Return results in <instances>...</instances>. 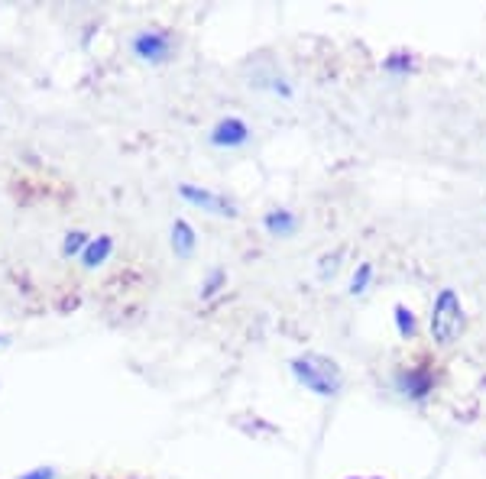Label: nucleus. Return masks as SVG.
Instances as JSON below:
<instances>
[{
	"label": "nucleus",
	"mask_w": 486,
	"mask_h": 479,
	"mask_svg": "<svg viewBox=\"0 0 486 479\" xmlns=\"http://www.w3.org/2000/svg\"><path fill=\"white\" fill-rule=\"evenodd\" d=\"M172 247H175V253H179V256H191V250H195V230H191L185 220H175Z\"/></svg>",
	"instance_id": "8"
},
{
	"label": "nucleus",
	"mask_w": 486,
	"mask_h": 479,
	"mask_svg": "<svg viewBox=\"0 0 486 479\" xmlns=\"http://www.w3.org/2000/svg\"><path fill=\"white\" fill-rule=\"evenodd\" d=\"M110 250H114V240H110V237H98V240H91V243H88V247H85V253H81V266H85V269L101 266V262H108Z\"/></svg>",
	"instance_id": "7"
},
{
	"label": "nucleus",
	"mask_w": 486,
	"mask_h": 479,
	"mask_svg": "<svg viewBox=\"0 0 486 479\" xmlns=\"http://www.w3.org/2000/svg\"><path fill=\"white\" fill-rule=\"evenodd\" d=\"M16 479H56V470H49V466H39V470H29V473H23V476H16Z\"/></svg>",
	"instance_id": "14"
},
{
	"label": "nucleus",
	"mask_w": 486,
	"mask_h": 479,
	"mask_svg": "<svg viewBox=\"0 0 486 479\" xmlns=\"http://www.w3.org/2000/svg\"><path fill=\"white\" fill-rule=\"evenodd\" d=\"M370 276H373V269H370V266H360V272H357V276H354V282H350V291H354V295H357V291H363V289H367V282H370Z\"/></svg>",
	"instance_id": "12"
},
{
	"label": "nucleus",
	"mask_w": 486,
	"mask_h": 479,
	"mask_svg": "<svg viewBox=\"0 0 486 479\" xmlns=\"http://www.w3.org/2000/svg\"><path fill=\"white\" fill-rule=\"evenodd\" d=\"M4 343H7V337H0V347H4Z\"/></svg>",
	"instance_id": "16"
},
{
	"label": "nucleus",
	"mask_w": 486,
	"mask_h": 479,
	"mask_svg": "<svg viewBox=\"0 0 486 479\" xmlns=\"http://www.w3.org/2000/svg\"><path fill=\"white\" fill-rule=\"evenodd\" d=\"M266 230L273 233V237H289V233L295 230V218H292L289 211L266 214Z\"/></svg>",
	"instance_id": "9"
},
{
	"label": "nucleus",
	"mask_w": 486,
	"mask_h": 479,
	"mask_svg": "<svg viewBox=\"0 0 486 479\" xmlns=\"http://www.w3.org/2000/svg\"><path fill=\"white\" fill-rule=\"evenodd\" d=\"M292 372L295 379L305 389H312L315 395H334L341 389V370L334 360H325L318 353H308V356H298L295 363H292Z\"/></svg>",
	"instance_id": "1"
},
{
	"label": "nucleus",
	"mask_w": 486,
	"mask_h": 479,
	"mask_svg": "<svg viewBox=\"0 0 486 479\" xmlns=\"http://www.w3.org/2000/svg\"><path fill=\"white\" fill-rule=\"evenodd\" d=\"M221 282H224V272H211V279H208V285H204L202 295H204V298H211V295H214V291L221 289Z\"/></svg>",
	"instance_id": "13"
},
{
	"label": "nucleus",
	"mask_w": 486,
	"mask_h": 479,
	"mask_svg": "<svg viewBox=\"0 0 486 479\" xmlns=\"http://www.w3.org/2000/svg\"><path fill=\"white\" fill-rule=\"evenodd\" d=\"M396 327H399L402 337H412L415 334V318L406 305H396Z\"/></svg>",
	"instance_id": "11"
},
{
	"label": "nucleus",
	"mask_w": 486,
	"mask_h": 479,
	"mask_svg": "<svg viewBox=\"0 0 486 479\" xmlns=\"http://www.w3.org/2000/svg\"><path fill=\"white\" fill-rule=\"evenodd\" d=\"M408 66H412V62H408L406 56H402V58H389V62H386V68H389V72H402V68H408Z\"/></svg>",
	"instance_id": "15"
},
{
	"label": "nucleus",
	"mask_w": 486,
	"mask_h": 479,
	"mask_svg": "<svg viewBox=\"0 0 486 479\" xmlns=\"http://www.w3.org/2000/svg\"><path fill=\"white\" fill-rule=\"evenodd\" d=\"M464 327V311H460V301L454 295V289H444L435 301V311H431V334L438 343H454Z\"/></svg>",
	"instance_id": "2"
},
{
	"label": "nucleus",
	"mask_w": 486,
	"mask_h": 479,
	"mask_svg": "<svg viewBox=\"0 0 486 479\" xmlns=\"http://www.w3.org/2000/svg\"><path fill=\"white\" fill-rule=\"evenodd\" d=\"M181 198H185V201H191V204H198L202 211L218 214V218H237V208H233L227 198L214 195V191L195 189V185H181Z\"/></svg>",
	"instance_id": "4"
},
{
	"label": "nucleus",
	"mask_w": 486,
	"mask_h": 479,
	"mask_svg": "<svg viewBox=\"0 0 486 479\" xmlns=\"http://www.w3.org/2000/svg\"><path fill=\"white\" fill-rule=\"evenodd\" d=\"M431 372L429 370H408V372H402L399 376V389L406 395H412V399H425V395L431 392Z\"/></svg>",
	"instance_id": "6"
},
{
	"label": "nucleus",
	"mask_w": 486,
	"mask_h": 479,
	"mask_svg": "<svg viewBox=\"0 0 486 479\" xmlns=\"http://www.w3.org/2000/svg\"><path fill=\"white\" fill-rule=\"evenodd\" d=\"M133 52L146 62H166L169 52H172V36L162 33V29H146L133 39Z\"/></svg>",
	"instance_id": "3"
},
{
	"label": "nucleus",
	"mask_w": 486,
	"mask_h": 479,
	"mask_svg": "<svg viewBox=\"0 0 486 479\" xmlns=\"http://www.w3.org/2000/svg\"><path fill=\"white\" fill-rule=\"evenodd\" d=\"M88 243H91V240H88V233L72 230V233L66 237V243H62V256H78V253H85Z\"/></svg>",
	"instance_id": "10"
},
{
	"label": "nucleus",
	"mask_w": 486,
	"mask_h": 479,
	"mask_svg": "<svg viewBox=\"0 0 486 479\" xmlns=\"http://www.w3.org/2000/svg\"><path fill=\"white\" fill-rule=\"evenodd\" d=\"M247 139H250V130L240 117H227V120H221V124L214 127V133H211V143L214 146H243Z\"/></svg>",
	"instance_id": "5"
}]
</instances>
